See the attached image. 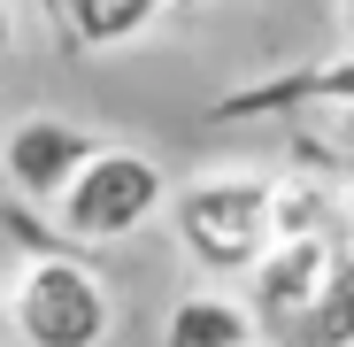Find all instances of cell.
Returning a JSON list of instances; mask_svg holds the SVG:
<instances>
[{
    "label": "cell",
    "instance_id": "cell-1",
    "mask_svg": "<svg viewBox=\"0 0 354 347\" xmlns=\"http://www.w3.org/2000/svg\"><path fill=\"white\" fill-rule=\"evenodd\" d=\"M177 240L201 270H262L277 247V178H208L177 193Z\"/></svg>",
    "mask_w": 354,
    "mask_h": 347
},
{
    "label": "cell",
    "instance_id": "cell-2",
    "mask_svg": "<svg viewBox=\"0 0 354 347\" xmlns=\"http://www.w3.org/2000/svg\"><path fill=\"white\" fill-rule=\"evenodd\" d=\"M162 201H169V186H162V162H154V154H139V147H100L54 208H62V231H70V240L108 247V240H124V231H139Z\"/></svg>",
    "mask_w": 354,
    "mask_h": 347
},
{
    "label": "cell",
    "instance_id": "cell-3",
    "mask_svg": "<svg viewBox=\"0 0 354 347\" xmlns=\"http://www.w3.org/2000/svg\"><path fill=\"white\" fill-rule=\"evenodd\" d=\"M16 332L24 347H100L108 339V294L77 255H39L16 278Z\"/></svg>",
    "mask_w": 354,
    "mask_h": 347
},
{
    "label": "cell",
    "instance_id": "cell-4",
    "mask_svg": "<svg viewBox=\"0 0 354 347\" xmlns=\"http://www.w3.org/2000/svg\"><path fill=\"white\" fill-rule=\"evenodd\" d=\"M93 154H100V147H93L77 124H62V116H31V124L8 132V178H16L24 201H62Z\"/></svg>",
    "mask_w": 354,
    "mask_h": 347
},
{
    "label": "cell",
    "instance_id": "cell-5",
    "mask_svg": "<svg viewBox=\"0 0 354 347\" xmlns=\"http://www.w3.org/2000/svg\"><path fill=\"white\" fill-rule=\"evenodd\" d=\"M331 263H339V247L324 240V231H308V240H277L262 255V270H254V317L277 324V332L301 324L316 309V294L331 285Z\"/></svg>",
    "mask_w": 354,
    "mask_h": 347
},
{
    "label": "cell",
    "instance_id": "cell-6",
    "mask_svg": "<svg viewBox=\"0 0 354 347\" xmlns=\"http://www.w3.org/2000/svg\"><path fill=\"white\" fill-rule=\"evenodd\" d=\"M169 0H62V39L85 46V54H108V46H131Z\"/></svg>",
    "mask_w": 354,
    "mask_h": 347
},
{
    "label": "cell",
    "instance_id": "cell-7",
    "mask_svg": "<svg viewBox=\"0 0 354 347\" xmlns=\"http://www.w3.org/2000/svg\"><path fill=\"white\" fill-rule=\"evenodd\" d=\"M162 347H254V317H247L239 301L193 294V301H177V309H169Z\"/></svg>",
    "mask_w": 354,
    "mask_h": 347
},
{
    "label": "cell",
    "instance_id": "cell-8",
    "mask_svg": "<svg viewBox=\"0 0 354 347\" xmlns=\"http://www.w3.org/2000/svg\"><path fill=\"white\" fill-rule=\"evenodd\" d=\"M301 347H354V247H339L331 285L316 294V309L301 317Z\"/></svg>",
    "mask_w": 354,
    "mask_h": 347
},
{
    "label": "cell",
    "instance_id": "cell-9",
    "mask_svg": "<svg viewBox=\"0 0 354 347\" xmlns=\"http://www.w3.org/2000/svg\"><path fill=\"white\" fill-rule=\"evenodd\" d=\"M301 154L316 162H346L354 170V108H316V132H301Z\"/></svg>",
    "mask_w": 354,
    "mask_h": 347
},
{
    "label": "cell",
    "instance_id": "cell-10",
    "mask_svg": "<svg viewBox=\"0 0 354 347\" xmlns=\"http://www.w3.org/2000/svg\"><path fill=\"white\" fill-rule=\"evenodd\" d=\"M316 224H324V193H308V186H277V240H308Z\"/></svg>",
    "mask_w": 354,
    "mask_h": 347
},
{
    "label": "cell",
    "instance_id": "cell-11",
    "mask_svg": "<svg viewBox=\"0 0 354 347\" xmlns=\"http://www.w3.org/2000/svg\"><path fill=\"white\" fill-rule=\"evenodd\" d=\"M16 54V16H8V0H0V62Z\"/></svg>",
    "mask_w": 354,
    "mask_h": 347
},
{
    "label": "cell",
    "instance_id": "cell-12",
    "mask_svg": "<svg viewBox=\"0 0 354 347\" xmlns=\"http://www.w3.org/2000/svg\"><path fill=\"white\" fill-rule=\"evenodd\" d=\"M339 31H346V46H354V0H339Z\"/></svg>",
    "mask_w": 354,
    "mask_h": 347
},
{
    "label": "cell",
    "instance_id": "cell-13",
    "mask_svg": "<svg viewBox=\"0 0 354 347\" xmlns=\"http://www.w3.org/2000/svg\"><path fill=\"white\" fill-rule=\"evenodd\" d=\"M39 8H46V24H54V31H62V0H39Z\"/></svg>",
    "mask_w": 354,
    "mask_h": 347
},
{
    "label": "cell",
    "instance_id": "cell-14",
    "mask_svg": "<svg viewBox=\"0 0 354 347\" xmlns=\"http://www.w3.org/2000/svg\"><path fill=\"white\" fill-rule=\"evenodd\" d=\"M169 8H201V0H169Z\"/></svg>",
    "mask_w": 354,
    "mask_h": 347
}]
</instances>
